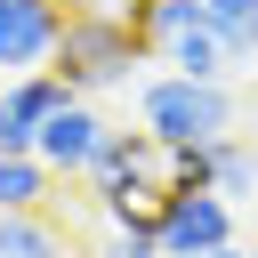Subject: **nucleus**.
Masks as SVG:
<instances>
[{
	"label": "nucleus",
	"instance_id": "f257e3e1",
	"mask_svg": "<svg viewBox=\"0 0 258 258\" xmlns=\"http://www.w3.org/2000/svg\"><path fill=\"white\" fill-rule=\"evenodd\" d=\"M145 64V40L121 8H73L64 16V40H56V73L73 97H105V89H129Z\"/></svg>",
	"mask_w": 258,
	"mask_h": 258
},
{
	"label": "nucleus",
	"instance_id": "f03ea898",
	"mask_svg": "<svg viewBox=\"0 0 258 258\" xmlns=\"http://www.w3.org/2000/svg\"><path fill=\"white\" fill-rule=\"evenodd\" d=\"M234 89L226 81H194V73H153L137 81V129L153 145H210V137H234Z\"/></svg>",
	"mask_w": 258,
	"mask_h": 258
},
{
	"label": "nucleus",
	"instance_id": "7ed1b4c3",
	"mask_svg": "<svg viewBox=\"0 0 258 258\" xmlns=\"http://www.w3.org/2000/svg\"><path fill=\"white\" fill-rule=\"evenodd\" d=\"M234 234H242V226H234V202H226V194H210V185H169V202H161V226H153L161 258L226 250Z\"/></svg>",
	"mask_w": 258,
	"mask_h": 258
},
{
	"label": "nucleus",
	"instance_id": "20e7f679",
	"mask_svg": "<svg viewBox=\"0 0 258 258\" xmlns=\"http://www.w3.org/2000/svg\"><path fill=\"white\" fill-rule=\"evenodd\" d=\"M105 113H97V97H64L48 121H40V137H32V153H40V169L56 177V185H81V169L97 161V145H105Z\"/></svg>",
	"mask_w": 258,
	"mask_h": 258
},
{
	"label": "nucleus",
	"instance_id": "39448f33",
	"mask_svg": "<svg viewBox=\"0 0 258 258\" xmlns=\"http://www.w3.org/2000/svg\"><path fill=\"white\" fill-rule=\"evenodd\" d=\"M64 0H0V73H40L56 64L64 40Z\"/></svg>",
	"mask_w": 258,
	"mask_h": 258
},
{
	"label": "nucleus",
	"instance_id": "423d86ee",
	"mask_svg": "<svg viewBox=\"0 0 258 258\" xmlns=\"http://www.w3.org/2000/svg\"><path fill=\"white\" fill-rule=\"evenodd\" d=\"M64 97H73V89H64L56 64H40V73H8V81H0V153H32L40 121H48Z\"/></svg>",
	"mask_w": 258,
	"mask_h": 258
},
{
	"label": "nucleus",
	"instance_id": "0eeeda50",
	"mask_svg": "<svg viewBox=\"0 0 258 258\" xmlns=\"http://www.w3.org/2000/svg\"><path fill=\"white\" fill-rule=\"evenodd\" d=\"M137 169H161V145H153L145 129H105L97 161L81 169V185H89V194H105V185H121V177H137Z\"/></svg>",
	"mask_w": 258,
	"mask_h": 258
},
{
	"label": "nucleus",
	"instance_id": "6e6552de",
	"mask_svg": "<svg viewBox=\"0 0 258 258\" xmlns=\"http://www.w3.org/2000/svg\"><path fill=\"white\" fill-rule=\"evenodd\" d=\"M0 258H64V234L48 210H0Z\"/></svg>",
	"mask_w": 258,
	"mask_h": 258
},
{
	"label": "nucleus",
	"instance_id": "1a4fd4ad",
	"mask_svg": "<svg viewBox=\"0 0 258 258\" xmlns=\"http://www.w3.org/2000/svg\"><path fill=\"white\" fill-rule=\"evenodd\" d=\"M210 194L250 202V194H258V145H242V137H210Z\"/></svg>",
	"mask_w": 258,
	"mask_h": 258
},
{
	"label": "nucleus",
	"instance_id": "9d476101",
	"mask_svg": "<svg viewBox=\"0 0 258 258\" xmlns=\"http://www.w3.org/2000/svg\"><path fill=\"white\" fill-rule=\"evenodd\" d=\"M56 177L40 169V153H0V210H48Z\"/></svg>",
	"mask_w": 258,
	"mask_h": 258
},
{
	"label": "nucleus",
	"instance_id": "9b49d317",
	"mask_svg": "<svg viewBox=\"0 0 258 258\" xmlns=\"http://www.w3.org/2000/svg\"><path fill=\"white\" fill-rule=\"evenodd\" d=\"M202 16L234 48V64H258V0H202Z\"/></svg>",
	"mask_w": 258,
	"mask_h": 258
},
{
	"label": "nucleus",
	"instance_id": "f8f14e48",
	"mask_svg": "<svg viewBox=\"0 0 258 258\" xmlns=\"http://www.w3.org/2000/svg\"><path fill=\"white\" fill-rule=\"evenodd\" d=\"M97 258H161V242H153V234H121V226H105Z\"/></svg>",
	"mask_w": 258,
	"mask_h": 258
},
{
	"label": "nucleus",
	"instance_id": "ddd939ff",
	"mask_svg": "<svg viewBox=\"0 0 258 258\" xmlns=\"http://www.w3.org/2000/svg\"><path fill=\"white\" fill-rule=\"evenodd\" d=\"M194 258H250V250H242V242H226V250H194Z\"/></svg>",
	"mask_w": 258,
	"mask_h": 258
},
{
	"label": "nucleus",
	"instance_id": "4468645a",
	"mask_svg": "<svg viewBox=\"0 0 258 258\" xmlns=\"http://www.w3.org/2000/svg\"><path fill=\"white\" fill-rule=\"evenodd\" d=\"M64 8H121V16H129V0H64Z\"/></svg>",
	"mask_w": 258,
	"mask_h": 258
},
{
	"label": "nucleus",
	"instance_id": "2eb2a0df",
	"mask_svg": "<svg viewBox=\"0 0 258 258\" xmlns=\"http://www.w3.org/2000/svg\"><path fill=\"white\" fill-rule=\"evenodd\" d=\"M0 81H8V73H0Z\"/></svg>",
	"mask_w": 258,
	"mask_h": 258
},
{
	"label": "nucleus",
	"instance_id": "dca6fc26",
	"mask_svg": "<svg viewBox=\"0 0 258 258\" xmlns=\"http://www.w3.org/2000/svg\"><path fill=\"white\" fill-rule=\"evenodd\" d=\"M250 258H258V250H250Z\"/></svg>",
	"mask_w": 258,
	"mask_h": 258
}]
</instances>
